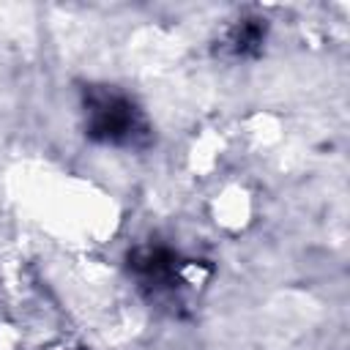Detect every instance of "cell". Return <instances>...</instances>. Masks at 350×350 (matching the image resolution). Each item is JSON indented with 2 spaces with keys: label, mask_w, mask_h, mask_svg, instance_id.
Here are the masks:
<instances>
[{
  "label": "cell",
  "mask_w": 350,
  "mask_h": 350,
  "mask_svg": "<svg viewBox=\"0 0 350 350\" xmlns=\"http://www.w3.org/2000/svg\"><path fill=\"white\" fill-rule=\"evenodd\" d=\"M85 134L112 148H142L150 142V123L145 112L118 88L88 85L82 90Z\"/></svg>",
  "instance_id": "1"
},
{
  "label": "cell",
  "mask_w": 350,
  "mask_h": 350,
  "mask_svg": "<svg viewBox=\"0 0 350 350\" xmlns=\"http://www.w3.org/2000/svg\"><path fill=\"white\" fill-rule=\"evenodd\" d=\"M129 271L150 298H178L183 290H194L211 268L180 257L170 246L145 243L129 254Z\"/></svg>",
  "instance_id": "2"
},
{
  "label": "cell",
  "mask_w": 350,
  "mask_h": 350,
  "mask_svg": "<svg viewBox=\"0 0 350 350\" xmlns=\"http://www.w3.org/2000/svg\"><path fill=\"white\" fill-rule=\"evenodd\" d=\"M262 41H265V22L257 16H243L227 27L221 46L235 57H252L262 49Z\"/></svg>",
  "instance_id": "3"
}]
</instances>
